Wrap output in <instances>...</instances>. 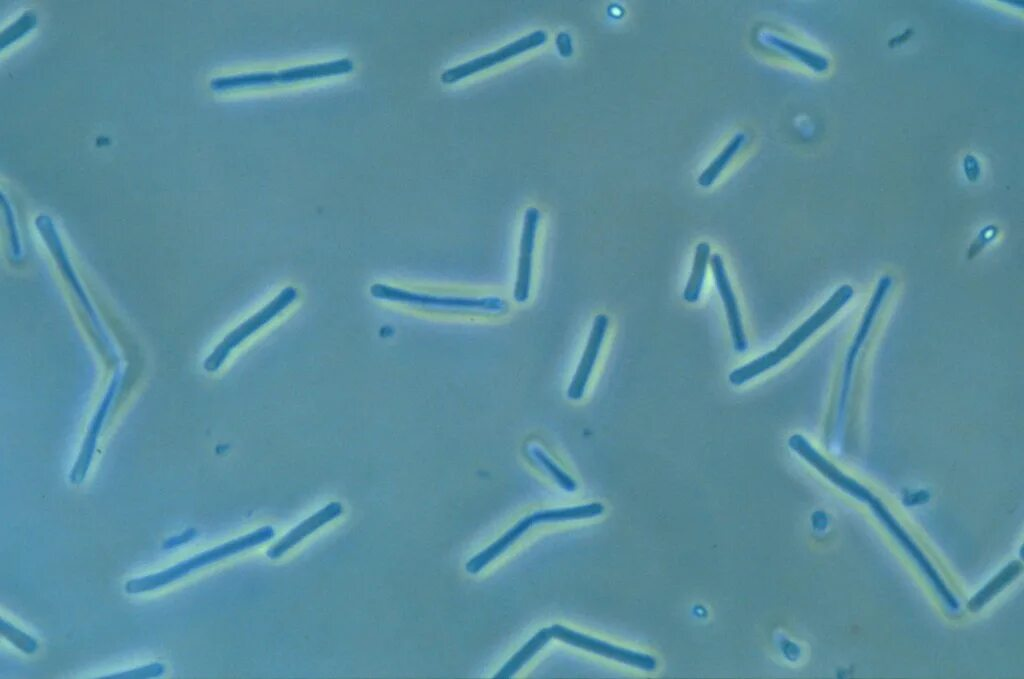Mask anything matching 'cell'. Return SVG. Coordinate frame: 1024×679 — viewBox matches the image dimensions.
Wrapping results in <instances>:
<instances>
[{
	"label": "cell",
	"mask_w": 1024,
	"mask_h": 679,
	"mask_svg": "<svg viewBox=\"0 0 1024 679\" xmlns=\"http://www.w3.org/2000/svg\"><path fill=\"white\" fill-rule=\"evenodd\" d=\"M608 325L609 318L607 315L598 314L595 316L586 347L567 389V397L570 400L577 401L583 397L600 353Z\"/></svg>",
	"instance_id": "cell-12"
},
{
	"label": "cell",
	"mask_w": 1024,
	"mask_h": 679,
	"mask_svg": "<svg viewBox=\"0 0 1024 679\" xmlns=\"http://www.w3.org/2000/svg\"><path fill=\"white\" fill-rule=\"evenodd\" d=\"M194 534H195L194 530L190 529L189 531H186V532L182 533L180 536H177V537L173 538V540L170 539L169 541H167L166 544L164 545V547L165 548H171V547L178 546L179 544L185 543V542L189 541L190 539H192Z\"/></svg>",
	"instance_id": "cell-23"
},
{
	"label": "cell",
	"mask_w": 1024,
	"mask_h": 679,
	"mask_svg": "<svg viewBox=\"0 0 1024 679\" xmlns=\"http://www.w3.org/2000/svg\"><path fill=\"white\" fill-rule=\"evenodd\" d=\"M165 673V666L162 663L154 662L138 668H133L128 671L121 673L105 676V678H125V679H138V678H155L162 676Z\"/></svg>",
	"instance_id": "cell-22"
},
{
	"label": "cell",
	"mask_w": 1024,
	"mask_h": 679,
	"mask_svg": "<svg viewBox=\"0 0 1024 679\" xmlns=\"http://www.w3.org/2000/svg\"><path fill=\"white\" fill-rule=\"evenodd\" d=\"M557 522L556 509H546L534 512L525 516L507 530L500 538L490 544L483 551L470 558L465 565L469 574H477L489 563L498 558L514 542H516L528 529L538 523Z\"/></svg>",
	"instance_id": "cell-9"
},
{
	"label": "cell",
	"mask_w": 1024,
	"mask_h": 679,
	"mask_svg": "<svg viewBox=\"0 0 1024 679\" xmlns=\"http://www.w3.org/2000/svg\"><path fill=\"white\" fill-rule=\"evenodd\" d=\"M788 446L831 483L856 499L866 503L879 521L886 527L888 532L897 540L903 549H905L910 557L914 559L917 566L930 581L943 603H945V605L952 611H956L958 609L959 604L957 599L937 570L889 510L882 504L879 498H877L865 486L842 473L834 464L822 456L804 436L800 434L792 435L788 439Z\"/></svg>",
	"instance_id": "cell-1"
},
{
	"label": "cell",
	"mask_w": 1024,
	"mask_h": 679,
	"mask_svg": "<svg viewBox=\"0 0 1024 679\" xmlns=\"http://www.w3.org/2000/svg\"><path fill=\"white\" fill-rule=\"evenodd\" d=\"M766 41L784 53L789 54L799 62L805 64L810 69L816 72H822L827 69L828 61L825 57L808 50L800 45H797L791 41L783 39L775 35H769L766 37Z\"/></svg>",
	"instance_id": "cell-18"
},
{
	"label": "cell",
	"mask_w": 1024,
	"mask_h": 679,
	"mask_svg": "<svg viewBox=\"0 0 1024 679\" xmlns=\"http://www.w3.org/2000/svg\"><path fill=\"white\" fill-rule=\"evenodd\" d=\"M547 629L551 638L561 640L571 646L581 648L641 671L652 672L657 667V660L655 657L647 653L619 647L559 624L547 627Z\"/></svg>",
	"instance_id": "cell-7"
},
{
	"label": "cell",
	"mask_w": 1024,
	"mask_h": 679,
	"mask_svg": "<svg viewBox=\"0 0 1024 679\" xmlns=\"http://www.w3.org/2000/svg\"><path fill=\"white\" fill-rule=\"evenodd\" d=\"M746 140L744 133H737L734 137L725 145L721 152L713 159V161L703 170V172L697 178V183L703 188L710 187L715 180L719 177L725 167L728 165L733 156L743 146Z\"/></svg>",
	"instance_id": "cell-17"
},
{
	"label": "cell",
	"mask_w": 1024,
	"mask_h": 679,
	"mask_svg": "<svg viewBox=\"0 0 1024 679\" xmlns=\"http://www.w3.org/2000/svg\"><path fill=\"white\" fill-rule=\"evenodd\" d=\"M551 639L552 638L547 627L539 630L502 666V668L495 674L494 678L508 679L514 676Z\"/></svg>",
	"instance_id": "cell-15"
},
{
	"label": "cell",
	"mask_w": 1024,
	"mask_h": 679,
	"mask_svg": "<svg viewBox=\"0 0 1024 679\" xmlns=\"http://www.w3.org/2000/svg\"><path fill=\"white\" fill-rule=\"evenodd\" d=\"M548 39L546 31L535 30L519 39H516L499 49L487 54L473 58L467 62L458 64L446 69L440 76L444 84H454L460 80L476 73L489 69L497 64L503 63L531 49L538 48L545 44Z\"/></svg>",
	"instance_id": "cell-8"
},
{
	"label": "cell",
	"mask_w": 1024,
	"mask_h": 679,
	"mask_svg": "<svg viewBox=\"0 0 1024 679\" xmlns=\"http://www.w3.org/2000/svg\"><path fill=\"white\" fill-rule=\"evenodd\" d=\"M353 68V61L345 57L321 63L290 67L279 71L251 72L217 77L211 80L210 88L215 92H224L244 88L266 87L278 83L289 84L341 76L350 73Z\"/></svg>",
	"instance_id": "cell-4"
},
{
	"label": "cell",
	"mask_w": 1024,
	"mask_h": 679,
	"mask_svg": "<svg viewBox=\"0 0 1024 679\" xmlns=\"http://www.w3.org/2000/svg\"><path fill=\"white\" fill-rule=\"evenodd\" d=\"M539 221V210L535 207L527 208L524 213L523 228L519 244L517 274L513 292V297L518 303L526 302L530 295L533 253Z\"/></svg>",
	"instance_id": "cell-10"
},
{
	"label": "cell",
	"mask_w": 1024,
	"mask_h": 679,
	"mask_svg": "<svg viewBox=\"0 0 1024 679\" xmlns=\"http://www.w3.org/2000/svg\"><path fill=\"white\" fill-rule=\"evenodd\" d=\"M37 23V18L34 11H26L16 21L5 28L1 33V49L3 50L6 46L11 45L16 40L20 39L27 32L32 30Z\"/></svg>",
	"instance_id": "cell-19"
},
{
	"label": "cell",
	"mask_w": 1024,
	"mask_h": 679,
	"mask_svg": "<svg viewBox=\"0 0 1024 679\" xmlns=\"http://www.w3.org/2000/svg\"><path fill=\"white\" fill-rule=\"evenodd\" d=\"M343 513V506L338 501L328 503L326 506L313 513L311 516L300 522L286 535L280 538L266 552L270 559H278L290 549L302 542L306 537L314 533L327 523L335 520Z\"/></svg>",
	"instance_id": "cell-13"
},
{
	"label": "cell",
	"mask_w": 1024,
	"mask_h": 679,
	"mask_svg": "<svg viewBox=\"0 0 1024 679\" xmlns=\"http://www.w3.org/2000/svg\"><path fill=\"white\" fill-rule=\"evenodd\" d=\"M710 250L707 242H700L696 246L692 270L683 291V298L688 303H695L700 297L711 256Z\"/></svg>",
	"instance_id": "cell-16"
},
{
	"label": "cell",
	"mask_w": 1024,
	"mask_h": 679,
	"mask_svg": "<svg viewBox=\"0 0 1024 679\" xmlns=\"http://www.w3.org/2000/svg\"><path fill=\"white\" fill-rule=\"evenodd\" d=\"M709 264L711 266L715 285L726 311L733 347L736 352L743 353L747 350L748 343L744 333L738 303L727 276L724 261L720 254L714 253L710 256Z\"/></svg>",
	"instance_id": "cell-11"
},
{
	"label": "cell",
	"mask_w": 1024,
	"mask_h": 679,
	"mask_svg": "<svg viewBox=\"0 0 1024 679\" xmlns=\"http://www.w3.org/2000/svg\"><path fill=\"white\" fill-rule=\"evenodd\" d=\"M369 292L375 299L399 302L426 309L504 313L507 302L498 296L464 297L415 292L384 283H374Z\"/></svg>",
	"instance_id": "cell-5"
},
{
	"label": "cell",
	"mask_w": 1024,
	"mask_h": 679,
	"mask_svg": "<svg viewBox=\"0 0 1024 679\" xmlns=\"http://www.w3.org/2000/svg\"><path fill=\"white\" fill-rule=\"evenodd\" d=\"M0 631L8 641L24 653L33 654L38 649V643L32 636L21 631L4 619L1 620Z\"/></svg>",
	"instance_id": "cell-20"
},
{
	"label": "cell",
	"mask_w": 1024,
	"mask_h": 679,
	"mask_svg": "<svg viewBox=\"0 0 1024 679\" xmlns=\"http://www.w3.org/2000/svg\"><path fill=\"white\" fill-rule=\"evenodd\" d=\"M1020 561H1012L983 586L967 603L971 612H977L990 602L998 593L1010 585L1022 572Z\"/></svg>",
	"instance_id": "cell-14"
},
{
	"label": "cell",
	"mask_w": 1024,
	"mask_h": 679,
	"mask_svg": "<svg viewBox=\"0 0 1024 679\" xmlns=\"http://www.w3.org/2000/svg\"><path fill=\"white\" fill-rule=\"evenodd\" d=\"M274 534L275 531L273 527L263 526L246 535L195 554L194 556L164 570L130 579L125 583L124 590L127 594H140L155 591L180 580L198 569L263 544L272 539Z\"/></svg>",
	"instance_id": "cell-3"
},
{
	"label": "cell",
	"mask_w": 1024,
	"mask_h": 679,
	"mask_svg": "<svg viewBox=\"0 0 1024 679\" xmlns=\"http://www.w3.org/2000/svg\"><path fill=\"white\" fill-rule=\"evenodd\" d=\"M853 294L854 289L849 284L838 287L820 308L775 349L733 370L728 376L729 382L735 386L742 385L780 364L835 316L852 299Z\"/></svg>",
	"instance_id": "cell-2"
},
{
	"label": "cell",
	"mask_w": 1024,
	"mask_h": 679,
	"mask_svg": "<svg viewBox=\"0 0 1024 679\" xmlns=\"http://www.w3.org/2000/svg\"><path fill=\"white\" fill-rule=\"evenodd\" d=\"M297 297L295 287L283 288L269 303L225 335L204 359L203 369L208 373L218 371L235 348L282 313Z\"/></svg>",
	"instance_id": "cell-6"
},
{
	"label": "cell",
	"mask_w": 1024,
	"mask_h": 679,
	"mask_svg": "<svg viewBox=\"0 0 1024 679\" xmlns=\"http://www.w3.org/2000/svg\"><path fill=\"white\" fill-rule=\"evenodd\" d=\"M532 455L563 489L570 492L576 489L575 481L560 469L542 450L534 447L532 448Z\"/></svg>",
	"instance_id": "cell-21"
}]
</instances>
